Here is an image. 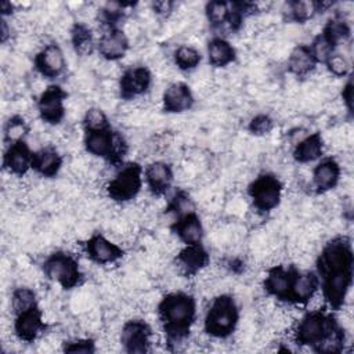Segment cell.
Instances as JSON below:
<instances>
[{"instance_id":"cell-28","label":"cell","mask_w":354,"mask_h":354,"mask_svg":"<svg viewBox=\"0 0 354 354\" xmlns=\"http://www.w3.org/2000/svg\"><path fill=\"white\" fill-rule=\"evenodd\" d=\"M329 6L325 3H319V1H289L286 3V8L283 10L285 17L288 21H293L297 24H304L307 21H310L314 15H317L318 12H322L324 7Z\"/></svg>"},{"instance_id":"cell-8","label":"cell","mask_w":354,"mask_h":354,"mask_svg":"<svg viewBox=\"0 0 354 354\" xmlns=\"http://www.w3.org/2000/svg\"><path fill=\"white\" fill-rule=\"evenodd\" d=\"M248 194L256 210L268 213L281 202L282 183L272 173H261L249 184Z\"/></svg>"},{"instance_id":"cell-16","label":"cell","mask_w":354,"mask_h":354,"mask_svg":"<svg viewBox=\"0 0 354 354\" xmlns=\"http://www.w3.org/2000/svg\"><path fill=\"white\" fill-rule=\"evenodd\" d=\"M297 268L295 266H274L267 271L263 286L264 290L281 301H288L293 277Z\"/></svg>"},{"instance_id":"cell-40","label":"cell","mask_w":354,"mask_h":354,"mask_svg":"<svg viewBox=\"0 0 354 354\" xmlns=\"http://www.w3.org/2000/svg\"><path fill=\"white\" fill-rule=\"evenodd\" d=\"M62 350L65 353H82V354H93L95 353V342L93 339H73L64 342Z\"/></svg>"},{"instance_id":"cell-44","label":"cell","mask_w":354,"mask_h":354,"mask_svg":"<svg viewBox=\"0 0 354 354\" xmlns=\"http://www.w3.org/2000/svg\"><path fill=\"white\" fill-rule=\"evenodd\" d=\"M12 10H14V6L11 4V1H7V0H3L1 4H0V14H1V18H6L7 15H11L12 14Z\"/></svg>"},{"instance_id":"cell-7","label":"cell","mask_w":354,"mask_h":354,"mask_svg":"<svg viewBox=\"0 0 354 354\" xmlns=\"http://www.w3.org/2000/svg\"><path fill=\"white\" fill-rule=\"evenodd\" d=\"M43 272L48 279L59 283L64 289L77 286L83 277L77 259L62 250L54 252L46 257L43 263Z\"/></svg>"},{"instance_id":"cell-13","label":"cell","mask_w":354,"mask_h":354,"mask_svg":"<svg viewBox=\"0 0 354 354\" xmlns=\"http://www.w3.org/2000/svg\"><path fill=\"white\" fill-rule=\"evenodd\" d=\"M35 69L46 79L61 76L66 68V59L62 48L57 43L46 44L33 59Z\"/></svg>"},{"instance_id":"cell-5","label":"cell","mask_w":354,"mask_h":354,"mask_svg":"<svg viewBox=\"0 0 354 354\" xmlns=\"http://www.w3.org/2000/svg\"><path fill=\"white\" fill-rule=\"evenodd\" d=\"M83 145L88 153L102 158L112 165L120 163L127 153V142L124 137L112 127L97 131H84Z\"/></svg>"},{"instance_id":"cell-35","label":"cell","mask_w":354,"mask_h":354,"mask_svg":"<svg viewBox=\"0 0 354 354\" xmlns=\"http://www.w3.org/2000/svg\"><path fill=\"white\" fill-rule=\"evenodd\" d=\"M82 123H83L84 131H97V130H104L111 127L106 113L97 106H93L86 111Z\"/></svg>"},{"instance_id":"cell-27","label":"cell","mask_w":354,"mask_h":354,"mask_svg":"<svg viewBox=\"0 0 354 354\" xmlns=\"http://www.w3.org/2000/svg\"><path fill=\"white\" fill-rule=\"evenodd\" d=\"M317 61L308 47V44H299L296 46L288 58V71L297 76V77H304L307 75H310L315 66H317Z\"/></svg>"},{"instance_id":"cell-17","label":"cell","mask_w":354,"mask_h":354,"mask_svg":"<svg viewBox=\"0 0 354 354\" xmlns=\"http://www.w3.org/2000/svg\"><path fill=\"white\" fill-rule=\"evenodd\" d=\"M130 41L120 28H106L97 40V51L108 61H118L129 51Z\"/></svg>"},{"instance_id":"cell-24","label":"cell","mask_w":354,"mask_h":354,"mask_svg":"<svg viewBox=\"0 0 354 354\" xmlns=\"http://www.w3.org/2000/svg\"><path fill=\"white\" fill-rule=\"evenodd\" d=\"M62 167V155L55 147L47 145L41 147L37 151H33L32 158V170L37 174L51 178L55 177Z\"/></svg>"},{"instance_id":"cell-19","label":"cell","mask_w":354,"mask_h":354,"mask_svg":"<svg viewBox=\"0 0 354 354\" xmlns=\"http://www.w3.org/2000/svg\"><path fill=\"white\" fill-rule=\"evenodd\" d=\"M33 151L25 141L7 145L3 155V167L14 176H24L32 169Z\"/></svg>"},{"instance_id":"cell-10","label":"cell","mask_w":354,"mask_h":354,"mask_svg":"<svg viewBox=\"0 0 354 354\" xmlns=\"http://www.w3.org/2000/svg\"><path fill=\"white\" fill-rule=\"evenodd\" d=\"M152 329L144 319H130L123 324L120 344L126 353L142 354L149 351Z\"/></svg>"},{"instance_id":"cell-41","label":"cell","mask_w":354,"mask_h":354,"mask_svg":"<svg viewBox=\"0 0 354 354\" xmlns=\"http://www.w3.org/2000/svg\"><path fill=\"white\" fill-rule=\"evenodd\" d=\"M342 100H343V104H344L347 112L350 115H353V79H351V75L348 76L347 82L343 86Z\"/></svg>"},{"instance_id":"cell-43","label":"cell","mask_w":354,"mask_h":354,"mask_svg":"<svg viewBox=\"0 0 354 354\" xmlns=\"http://www.w3.org/2000/svg\"><path fill=\"white\" fill-rule=\"evenodd\" d=\"M10 36H11V26L8 25V22H7L6 18H1V26H0V39H1V43H6Z\"/></svg>"},{"instance_id":"cell-30","label":"cell","mask_w":354,"mask_h":354,"mask_svg":"<svg viewBox=\"0 0 354 354\" xmlns=\"http://www.w3.org/2000/svg\"><path fill=\"white\" fill-rule=\"evenodd\" d=\"M71 43L75 53L80 57H87L93 54L97 48V41L94 40L93 30L82 22L73 24L71 29Z\"/></svg>"},{"instance_id":"cell-32","label":"cell","mask_w":354,"mask_h":354,"mask_svg":"<svg viewBox=\"0 0 354 354\" xmlns=\"http://www.w3.org/2000/svg\"><path fill=\"white\" fill-rule=\"evenodd\" d=\"M28 133H29V126L22 116H19V115L10 116L8 120L6 122L4 130H3L4 144L10 145V144H14L18 141H25V137Z\"/></svg>"},{"instance_id":"cell-26","label":"cell","mask_w":354,"mask_h":354,"mask_svg":"<svg viewBox=\"0 0 354 354\" xmlns=\"http://www.w3.org/2000/svg\"><path fill=\"white\" fill-rule=\"evenodd\" d=\"M207 59L214 68H225L236 58L234 46L223 36H214L207 41Z\"/></svg>"},{"instance_id":"cell-23","label":"cell","mask_w":354,"mask_h":354,"mask_svg":"<svg viewBox=\"0 0 354 354\" xmlns=\"http://www.w3.org/2000/svg\"><path fill=\"white\" fill-rule=\"evenodd\" d=\"M171 231L184 245L202 243L205 235L201 217L196 214L195 210L177 217V220L171 225Z\"/></svg>"},{"instance_id":"cell-20","label":"cell","mask_w":354,"mask_h":354,"mask_svg":"<svg viewBox=\"0 0 354 354\" xmlns=\"http://www.w3.org/2000/svg\"><path fill=\"white\" fill-rule=\"evenodd\" d=\"M174 180L173 169L163 160H155L144 169V181L153 195H165Z\"/></svg>"},{"instance_id":"cell-2","label":"cell","mask_w":354,"mask_h":354,"mask_svg":"<svg viewBox=\"0 0 354 354\" xmlns=\"http://www.w3.org/2000/svg\"><path fill=\"white\" fill-rule=\"evenodd\" d=\"M299 346H307L317 353L337 354L343 351L344 330L336 318L325 310L306 313L293 332Z\"/></svg>"},{"instance_id":"cell-9","label":"cell","mask_w":354,"mask_h":354,"mask_svg":"<svg viewBox=\"0 0 354 354\" xmlns=\"http://www.w3.org/2000/svg\"><path fill=\"white\" fill-rule=\"evenodd\" d=\"M66 97V91L58 84H51L44 88L36 102L40 119L48 124H58L65 116Z\"/></svg>"},{"instance_id":"cell-36","label":"cell","mask_w":354,"mask_h":354,"mask_svg":"<svg viewBox=\"0 0 354 354\" xmlns=\"http://www.w3.org/2000/svg\"><path fill=\"white\" fill-rule=\"evenodd\" d=\"M317 64H325V61L336 51V48L319 33L308 44Z\"/></svg>"},{"instance_id":"cell-3","label":"cell","mask_w":354,"mask_h":354,"mask_svg":"<svg viewBox=\"0 0 354 354\" xmlns=\"http://www.w3.org/2000/svg\"><path fill=\"white\" fill-rule=\"evenodd\" d=\"M158 317L166 335V342L171 344L183 343L196 318V300L187 292L167 293L158 304Z\"/></svg>"},{"instance_id":"cell-31","label":"cell","mask_w":354,"mask_h":354,"mask_svg":"<svg viewBox=\"0 0 354 354\" xmlns=\"http://www.w3.org/2000/svg\"><path fill=\"white\" fill-rule=\"evenodd\" d=\"M173 59L178 69L192 71V69L198 68V65L201 64L202 55L195 47H192L189 44H181L174 50Z\"/></svg>"},{"instance_id":"cell-25","label":"cell","mask_w":354,"mask_h":354,"mask_svg":"<svg viewBox=\"0 0 354 354\" xmlns=\"http://www.w3.org/2000/svg\"><path fill=\"white\" fill-rule=\"evenodd\" d=\"M324 155V138L321 133L315 131L304 136L295 147L292 156L297 163H310L319 160Z\"/></svg>"},{"instance_id":"cell-37","label":"cell","mask_w":354,"mask_h":354,"mask_svg":"<svg viewBox=\"0 0 354 354\" xmlns=\"http://www.w3.org/2000/svg\"><path fill=\"white\" fill-rule=\"evenodd\" d=\"M325 66L328 69V72L336 77H344V76H350V62L346 58L344 54L335 51L326 61H325Z\"/></svg>"},{"instance_id":"cell-33","label":"cell","mask_w":354,"mask_h":354,"mask_svg":"<svg viewBox=\"0 0 354 354\" xmlns=\"http://www.w3.org/2000/svg\"><path fill=\"white\" fill-rule=\"evenodd\" d=\"M205 15L210 26L213 28H221L223 25H227L228 17H230V3L213 0L206 3L205 6Z\"/></svg>"},{"instance_id":"cell-34","label":"cell","mask_w":354,"mask_h":354,"mask_svg":"<svg viewBox=\"0 0 354 354\" xmlns=\"http://www.w3.org/2000/svg\"><path fill=\"white\" fill-rule=\"evenodd\" d=\"M36 304H37V299H36V293L33 289L26 288V286H19L12 290L11 310H12L14 315L18 313H22Z\"/></svg>"},{"instance_id":"cell-38","label":"cell","mask_w":354,"mask_h":354,"mask_svg":"<svg viewBox=\"0 0 354 354\" xmlns=\"http://www.w3.org/2000/svg\"><path fill=\"white\" fill-rule=\"evenodd\" d=\"M167 210L173 212L174 214H177V217H180V216H183L185 213L192 212L194 207H192V202H191L189 195L185 191L176 192L173 195V198L170 199V202H169Z\"/></svg>"},{"instance_id":"cell-39","label":"cell","mask_w":354,"mask_h":354,"mask_svg":"<svg viewBox=\"0 0 354 354\" xmlns=\"http://www.w3.org/2000/svg\"><path fill=\"white\" fill-rule=\"evenodd\" d=\"M272 127H274V120L267 113L254 115L248 124V130L254 136H266L272 130Z\"/></svg>"},{"instance_id":"cell-6","label":"cell","mask_w":354,"mask_h":354,"mask_svg":"<svg viewBox=\"0 0 354 354\" xmlns=\"http://www.w3.org/2000/svg\"><path fill=\"white\" fill-rule=\"evenodd\" d=\"M142 183L144 169L138 163L130 162L123 165L113 178H111L106 185V194L112 201L124 203L134 199L140 194Z\"/></svg>"},{"instance_id":"cell-11","label":"cell","mask_w":354,"mask_h":354,"mask_svg":"<svg viewBox=\"0 0 354 354\" xmlns=\"http://www.w3.org/2000/svg\"><path fill=\"white\" fill-rule=\"evenodd\" d=\"M152 84V73L147 66L137 65L124 69L119 79V94L123 100L144 95Z\"/></svg>"},{"instance_id":"cell-14","label":"cell","mask_w":354,"mask_h":354,"mask_svg":"<svg viewBox=\"0 0 354 354\" xmlns=\"http://www.w3.org/2000/svg\"><path fill=\"white\" fill-rule=\"evenodd\" d=\"M84 252L91 261L100 266L115 263L124 254V250L119 245L111 242L100 232L93 234L84 242Z\"/></svg>"},{"instance_id":"cell-22","label":"cell","mask_w":354,"mask_h":354,"mask_svg":"<svg viewBox=\"0 0 354 354\" xmlns=\"http://www.w3.org/2000/svg\"><path fill=\"white\" fill-rule=\"evenodd\" d=\"M342 176V167L333 158L321 159L313 170V185L318 194H325L333 189Z\"/></svg>"},{"instance_id":"cell-1","label":"cell","mask_w":354,"mask_h":354,"mask_svg":"<svg viewBox=\"0 0 354 354\" xmlns=\"http://www.w3.org/2000/svg\"><path fill=\"white\" fill-rule=\"evenodd\" d=\"M353 249L350 239L335 236L328 241L317 259V275L325 303L330 310H340L353 282Z\"/></svg>"},{"instance_id":"cell-12","label":"cell","mask_w":354,"mask_h":354,"mask_svg":"<svg viewBox=\"0 0 354 354\" xmlns=\"http://www.w3.org/2000/svg\"><path fill=\"white\" fill-rule=\"evenodd\" d=\"M14 333L25 343H33L46 329L43 313L39 304L14 315Z\"/></svg>"},{"instance_id":"cell-21","label":"cell","mask_w":354,"mask_h":354,"mask_svg":"<svg viewBox=\"0 0 354 354\" xmlns=\"http://www.w3.org/2000/svg\"><path fill=\"white\" fill-rule=\"evenodd\" d=\"M318 289H319V278L317 272L297 270L292 281L288 303L306 304L314 297Z\"/></svg>"},{"instance_id":"cell-29","label":"cell","mask_w":354,"mask_h":354,"mask_svg":"<svg viewBox=\"0 0 354 354\" xmlns=\"http://www.w3.org/2000/svg\"><path fill=\"white\" fill-rule=\"evenodd\" d=\"M321 35L335 47L337 48L339 46L344 44L346 41L350 40L351 37V28L350 24L347 22L343 15L336 14L335 17L329 18L326 24L322 28Z\"/></svg>"},{"instance_id":"cell-42","label":"cell","mask_w":354,"mask_h":354,"mask_svg":"<svg viewBox=\"0 0 354 354\" xmlns=\"http://www.w3.org/2000/svg\"><path fill=\"white\" fill-rule=\"evenodd\" d=\"M174 1L170 0H159V1H153L152 3V10L155 11V14L160 15V17H167L173 12L174 8Z\"/></svg>"},{"instance_id":"cell-18","label":"cell","mask_w":354,"mask_h":354,"mask_svg":"<svg viewBox=\"0 0 354 354\" xmlns=\"http://www.w3.org/2000/svg\"><path fill=\"white\" fill-rule=\"evenodd\" d=\"M195 97L191 87L184 82L170 83L162 95L163 111L167 113H183L194 106Z\"/></svg>"},{"instance_id":"cell-15","label":"cell","mask_w":354,"mask_h":354,"mask_svg":"<svg viewBox=\"0 0 354 354\" xmlns=\"http://www.w3.org/2000/svg\"><path fill=\"white\" fill-rule=\"evenodd\" d=\"M210 256L202 243L185 245L176 256L174 264L184 277L196 275L201 270L209 266Z\"/></svg>"},{"instance_id":"cell-4","label":"cell","mask_w":354,"mask_h":354,"mask_svg":"<svg viewBox=\"0 0 354 354\" xmlns=\"http://www.w3.org/2000/svg\"><path fill=\"white\" fill-rule=\"evenodd\" d=\"M239 321V308L231 295H218L214 297L205 314L203 330L216 339H227L236 329Z\"/></svg>"}]
</instances>
